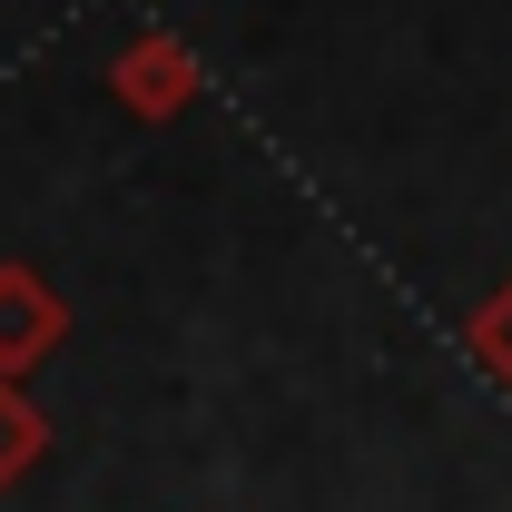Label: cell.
<instances>
[{
  "label": "cell",
  "instance_id": "1",
  "mask_svg": "<svg viewBox=\"0 0 512 512\" xmlns=\"http://www.w3.org/2000/svg\"><path fill=\"white\" fill-rule=\"evenodd\" d=\"M109 99H119L128 119H188L197 109V50L178 40V30H138L119 60H109Z\"/></svg>",
  "mask_w": 512,
  "mask_h": 512
},
{
  "label": "cell",
  "instance_id": "2",
  "mask_svg": "<svg viewBox=\"0 0 512 512\" xmlns=\"http://www.w3.org/2000/svg\"><path fill=\"white\" fill-rule=\"evenodd\" d=\"M60 335H69L60 286H50L40 266H20V256H10V266H0V375L20 384L40 355H50V345H60Z\"/></svg>",
  "mask_w": 512,
  "mask_h": 512
},
{
  "label": "cell",
  "instance_id": "3",
  "mask_svg": "<svg viewBox=\"0 0 512 512\" xmlns=\"http://www.w3.org/2000/svg\"><path fill=\"white\" fill-rule=\"evenodd\" d=\"M40 453H50V414H40V404H30L20 384L0 375V493H10V483H20V473H30Z\"/></svg>",
  "mask_w": 512,
  "mask_h": 512
},
{
  "label": "cell",
  "instance_id": "4",
  "mask_svg": "<svg viewBox=\"0 0 512 512\" xmlns=\"http://www.w3.org/2000/svg\"><path fill=\"white\" fill-rule=\"evenodd\" d=\"M463 345H473V365L493 384H512V286H493L483 306H473V325H463Z\"/></svg>",
  "mask_w": 512,
  "mask_h": 512
}]
</instances>
